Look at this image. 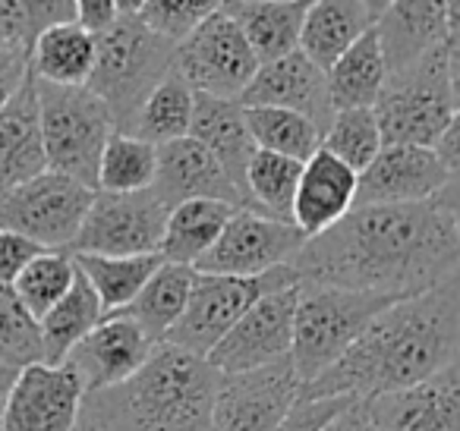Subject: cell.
<instances>
[{
	"mask_svg": "<svg viewBox=\"0 0 460 431\" xmlns=\"http://www.w3.org/2000/svg\"><path fill=\"white\" fill-rule=\"evenodd\" d=\"M290 268L300 284L416 296L460 274L457 180L413 205H363L309 236Z\"/></svg>",
	"mask_w": 460,
	"mask_h": 431,
	"instance_id": "1",
	"label": "cell"
},
{
	"mask_svg": "<svg viewBox=\"0 0 460 431\" xmlns=\"http://www.w3.org/2000/svg\"><path fill=\"white\" fill-rule=\"evenodd\" d=\"M457 353L460 274L378 312L341 359L300 384V397L376 400L457 365Z\"/></svg>",
	"mask_w": 460,
	"mask_h": 431,
	"instance_id": "2",
	"label": "cell"
},
{
	"mask_svg": "<svg viewBox=\"0 0 460 431\" xmlns=\"http://www.w3.org/2000/svg\"><path fill=\"white\" fill-rule=\"evenodd\" d=\"M217 378L208 359L158 343L127 381L85 393L79 416L102 431H211Z\"/></svg>",
	"mask_w": 460,
	"mask_h": 431,
	"instance_id": "3",
	"label": "cell"
},
{
	"mask_svg": "<svg viewBox=\"0 0 460 431\" xmlns=\"http://www.w3.org/2000/svg\"><path fill=\"white\" fill-rule=\"evenodd\" d=\"M457 45H445L385 79L382 95L372 108L385 145L432 148L435 139L457 120Z\"/></svg>",
	"mask_w": 460,
	"mask_h": 431,
	"instance_id": "4",
	"label": "cell"
},
{
	"mask_svg": "<svg viewBox=\"0 0 460 431\" xmlns=\"http://www.w3.org/2000/svg\"><path fill=\"white\" fill-rule=\"evenodd\" d=\"M171 66L173 41L152 32L139 16H117L114 26L98 35L95 66L85 89L111 110L117 133H127L136 110Z\"/></svg>",
	"mask_w": 460,
	"mask_h": 431,
	"instance_id": "5",
	"label": "cell"
},
{
	"mask_svg": "<svg viewBox=\"0 0 460 431\" xmlns=\"http://www.w3.org/2000/svg\"><path fill=\"white\" fill-rule=\"evenodd\" d=\"M391 303H397V296L300 284L290 340V365L300 384L319 378L334 359H341L344 349L366 330V324Z\"/></svg>",
	"mask_w": 460,
	"mask_h": 431,
	"instance_id": "6",
	"label": "cell"
},
{
	"mask_svg": "<svg viewBox=\"0 0 460 431\" xmlns=\"http://www.w3.org/2000/svg\"><path fill=\"white\" fill-rule=\"evenodd\" d=\"M35 95L48 171L76 180L85 189H95L98 161L108 139L117 133L111 110L85 85L66 89L35 79Z\"/></svg>",
	"mask_w": 460,
	"mask_h": 431,
	"instance_id": "7",
	"label": "cell"
},
{
	"mask_svg": "<svg viewBox=\"0 0 460 431\" xmlns=\"http://www.w3.org/2000/svg\"><path fill=\"white\" fill-rule=\"evenodd\" d=\"M294 284H300V277L290 265L256 274V277H227V274L196 271L183 315L177 318V324L167 330L161 343H171L183 353L205 359L256 299L269 296L275 290H288Z\"/></svg>",
	"mask_w": 460,
	"mask_h": 431,
	"instance_id": "8",
	"label": "cell"
},
{
	"mask_svg": "<svg viewBox=\"0 0 460 431\" xmlns=\"http://www.w3.org/2000/svg\"><path fill=\"white\" fill-rule=\"evenodd\" d=\"M171 70L190 85L192 95L240 101L256 76L259 60L252 57L237 22L221 10L173 45Z\"/></svg>",
	"mask_w": 460,
	"mask_h": 431,
	"instance_id": "9",
	"label": "cell"
},
{
	"mask_svg": "<svg viewBox=\"0 0 460 431\" xmlns=\"http://www.w3.org/2000/svg\"><path fill=\"white\" fill-rule=\"evenodd\" d=\"M92 198L95 189L45 171L0 196V230L29 236L41 249L66 252L83 227Z\"/></svg>",
	"mask_w": 460,
	"mask_h": 431,
	"instance_id": "10",
	"label": "cell"
},
{
	"mask_svg": "<svg viewBox=\"0 0 460 431\" xmlns=\"http://www.w3.org/2000/svg\"><path fill=\"white\" fill-rule=\"evenodd\" d=\"M167 208L152 189L95 192L70 255H155L164 233Z\"/></svg>",
	"mask_w": 460,
	"mask_h": 431,
	"instance_id": "11",
	"label": "cell"
},
{
	"mask_svg": "<svg viewBox=\"0 0 460 431\" xmlns=\"http://www.w3.org/2000/svg\"><path fill=\"white\" fill-rule=\"evenodd\" d=\"M309 236L290 221H275L259 211L237 208L224 224L215 246L196 261L199 274H227V277H256L290 265Z\"/></svg>",
	"mask_w": 460,
	"mask_h": 431,
	"instance_id": "12",
	"label": "cell"
},
{
	"mask_svg": "<svg viewBox=\"0 0 460 431\" xmlns=\"http://www.w3.org/2000/svg\"><path fill=\"white\" fill-rule=\"evenodd\" d=\"M300 397L290 359L217 378L211 431H275Z\"/></svg>",
	"mask_w": 460,
	"mask_h": 431,
	"instance_id": "13",
	"label": "cell"
},
{
	"mask_svg": "<svg viewBox=\"0 0 460 431\" xmlns=\"http://www.w3.org/2000/svg\"><path fill=\"white\" fill-rule=\"evenodd\" d=\"M296 293H300V284L256 299L240 315V321L217 340V347L205 356L208 365L221 374H234L290 359Z\"/></svg>",
	"mask_w": 460,
	"mask_h": 431,
	"instance_id": "14",
	"label": "cell"
},
{
	"mask_svg": "<svg viewBox=\"0 0 460 431\" xmlns=\"http://www.w3.org/2000/svg\"><path fill=\"white\" fill-rule=\"evenodd\" d=\"M83 397L76 372L64 362L20 368L0 412V431H73Z\"/></svg>",
	"mask_w": 460,
	"mask_h": 431,
	"instance_id": "15",
	"label": "cell"
},
{
	"mask_svg": "<svg viewBox=\"0 0 460 431\" xmlns=\"http://www.w3.org/2000/svg\"><path fill=\"white\" fill-rule=\"evenodd\" d=\"M451 173L432 148L416 145H385L363 173H357V198L353 208L363 205H413L438 196L451 180Z\"/></svg>",
	"mask_w": 460,
	"mask_h": 431,
	"instance_id": "16",
	"label": "cell"
},
{
	"mask_svg": "<svg viewBox=\"0 0 460 431\" xmlns=\"http://www.w3.org/2000/svg\"><path fill=\"white\" fill-rule=\"evenodd\" d=\"M155 347L158 343L148 340L139 324L120 312H111L66 353L64 365L76 372L85 393H98L139 372Z\"/></svg>",
	"mask_w": 460,
	"mask_h": 431,
	"instance_id": "17",
	"label": "cell"
},
{
	"mask_svg": "<svg viewBox=\"0 0 460 431\" xmlns=\"http://www.w3.org/2000/svg\"><path fill=\"white\" fill-rule=\"evenodd\" d=\"M366 416L376 431H460V362L413 387L366 400Z\"/></svg>",
	"mask_w": 460,
	"mask_h": 431,
	"instance_id": "18",
	"label": "cell"
},
{
	"mask_svg": "<svg viewBox=\"0 0 460 431\" xmlns=\"http://www.w3.org/2000/svg\"><path fill=\"white\" fill-rule=\"evenodd\" d=\"M243 108H284L294 114L306 117L322 136H325L328 123L334 117L332 95H328V79L325 70L303 57L300 51L288 54L281 60L262 64L240 95Z\"/></svg>",
	"mask_w": 460,
	"mask_h": 431,
	"instance_id": "19",
	"label": "cell"
},
{
	"mask_svg": "<svg viewBox=\"0 0 460 431\" xmlns=\"http://www.w3.org/2000/svg\"><path fill=\"white\" fill-rule=\"evenodd\" d=\"M372 29L378 35L388 76L407 70L438 48L457 45L460 35V29L447 20L445 0H394Z\"/></svg>",
	"mask_w": 460,
	"mask_h": 431,
	"instance_id": "20",
	"label": "cell"
},
{
	"mask_svg": "<svg viewBox=\"0 0 460 431\" xmlns=\"http://www.w3.org/2000/svg\"><path fill=\"white\" fill-rule=\"evenodd\" d=\"M152 192L164 208L192 202V198H215V202L243 208V198L221 171V164L192 136L158 145V171H155Z\"/></svg>",
	"mask_w": 460,
	"mask_h": 431,
	"instance_id": "21",
	"label": "cell"
},
{
	"mask_svg": "<svg viewBox=\"0 0 460 431\" xmlns=\"http://www.w3.org/2000/svg\"><path fill=\"white\" fill-rule=\"evenodd\" d=\"M353 198H357V173L319 148L313 158L303 161L290 224L306 236H319L353 208Z\"/></svg>",
	"mask_w": 460,
	"mask_h": 431,
	"instance_id": "22",
	"label": "cell"
},
{
	"mask_svg": "<svg viewBox=\"0 0 460 431\" xmlns=\"http://www.w3.org/2000/svg\"><path fill=\"white\" fill-rule=\"evenodd\" d=\"M190 136L217 161V164H221V171L227 173L234 189H237L240 198H243L246 167H250L252 154L259 152L250 129H246L243 104L224 101V98L196 95L192 98ZM243 208H246V202H243Z\"/></svg>",
	"mask_w": 460,
	"mask_h": 431,
	"instance_id": "23",
	"label": "cell"
},
{
	"mask_svg": "<svg viewBox=\"0 0 460 431\" xmlns=\"http://www.w3.org/2000/svg\"><path fill=\"white\" fill-rule=\"evenodd\" d=\"M45 171L39 95H35V76L29 73L20 92L0 108V196Z\"/></svg>",
	"mask_w": 460,
	"mask_h": 431,
	"instance_id": "24",
	"label": "cell"
},
{
	"mask_svg": "<svg viewBox=\"0 0 460 431\" xmlns=\"http://www.w3.org/2000/svg\"><path fill=\"white\" fill-rule=\"evenodd\" d=\"M309 0L271 4V0H227L224 13L237 22L252 57L262 64L281 60L300 48V29Z\"/></svg>",
	"mask_w": 460,
	"mask_h": 431,
	"instance_id": "25",
	"label": "cell"
},
{
	"mask_svg": "<svg viewBox=\"0 0 460 431\" xmlns=\"http://www.w3.org/2000/svg\"><path fill=\"white\" fill-rule=\"evenodd\" d=\"M366 29H372V22L366 16L363 0H309L300 29V48L296 51L313 60L319 70L328 73V66Z\"/></svg>",
	"mask_w": 460,
	"mask_h": 431,
	"instance_id": "26",
	"label": "cell"
},
{
	"mask_svg": "<svg viewBox=\"0 0 460 431\" xmlns=\"http://www.w3.org/2000/svg\"><path fill=\"white\" fill-rule=\"evenodd\" d=\"M234 211H237L234 205L215 202V198H192V202H180L167 208L158 255L171 265L196 268V261L215 246Z\"/></svg>",
	"mask_w": 460,
	"mask_h": 431,
	"instance_id": "27",
	"label": "cell"
},
{
	"mask_svg": "<svg viewBox=\"0 0 460 431\" xmlns=\"http://www.w3.org/2000/svg\"><path fill=\"white\" fill-rule=\"evenodd\" d=\"M95 48H98V35L85 32L76 22L54 26L48 32H41L32 41V48H29V73L39 83L79 89L92 76Z\"/></svg>",
	"mask_w": 460,
	"mask_h": 431,
	"instance_id": "28",
	"label": "cell"
},
{
	"mask_svg": "<svg viewBox=\"0 0 460 431\" xmlns=\"http://www.w3.org/2000/svg\"><path fill=\"white\" fill-rule=\"evenodd\" d=\"M328 95H332L334 110H353V108H376L378 95L385 89V57L378 48L376 29H366L325 73Z\"/></svg>",
	"mask_w": 460,
	"mask_h": 431,
	"instance_id": "29",
	"label": "cell"
},
{
	"mask_svg": "<svg viewBox=\"0 0 460 431\" xmlns=\"http://www.w3.org/2000/svg\"><path fill=\"white\" fill-rule=\"evenodd\" d=\"M104 318V309L98 303L95 290L89 280L79 274L73 277L70 290L39 318V334H41V362L45 365H60L73 347L95 328Z\"/></svg>",
	"mask_w": 460,
	"mask_h": 431,
	"instance_id": "30",
	"label": "cell"
},
{
	"mask_svg": "<svg viewBox=\"0 0 460 431\" xmlns=\"http://www.w3.org/2000/svg\"><path fill=\"white\" fill-rule=\"evenodd\" d=\"M192 277H196V268L161 261V268L146 280V286L136 293L133 303L127 309H120V315L139 324L152 343H161L167 330L177 324V318L183 315L186 299H190L192 290Z\"/></svg>",
	"mask_w": 460,
	"mask_h": 431,
	"instance_id": "31",
	"label": "cell"
},
{
	"mask_svg": "<svg viewBox=\"0 0 460 431\" xmlns=\"http://www.w3.org/2000/svg\"><path fill=\"white\" fill-rule=\"evenodd\" d=\"M161 255H73V265L79 268L89 286L95 290L104 315L127 309L136 293L146 286V280L161 268Z\"/></svg>",
	"mask_w": 460,
	"mask_h": 431,
	"instance_id": "32",
	"label": "cell"
},
{
	"mask_svg": "<svg viewBox=\"0 0 460 431\" xmlns=\"http://www.w3.org/2000/svg\"><path fill=\"white\" fill-rule=\"evenodd\" d=\"M192 98L196 95H192L190 85L171 70L158 85H155L152 95L142 101V108L136 110L127 133L142 142H148V145H155V148L183 139V136H190Z\"/></svg>",
	"mask_w": 460,
	"mask_h": 431,
	"instance_id": "33",
	"label": "cell"
},
{
	"mask_svg": "<svg viewBox=\"0 0 460 431\" xmlns=\"http://www.w3.org/2000/svg\"><path fill=\"white\" fill-rule=\"evenodd\" d=\"M303 164L294 158H281L271 152H256L250 158L243 177V202L250 211H259L275 221H290L296 183H300Z\"/></svg>",
	"mask_w": 460,
	"mask_h": 431,
	"instance_id": "34",
	"label": "cell"
},
{
	"mask_svg": "<svg viewBox=\"0 0 460 431\" xmlns=\"http://www.w3.org/2000/svg\"><path fill=\"white\" fill-rule=\"evenodd\" d=\"M243 120L259 152L281 154V158H294L303 164L322 148V133L294 110L243 108Z\"/></svg>",
	"mask_w": 460,
	"mask_h": 431,
	"instance_id": "35",
	"label": "cell"
},
{
	"mask_svg": "<svg viewBox=\"0 0 460 431\" xmlns=\"http://www.w3.org/2000/svg\"><path fill=\"white\" fill-rule=\"evenodd\" d=\"M158 148L129 133H114L98 161L95 192H146L155 183Z\"/></svg>",
	"mask_w": 460,
	"mask_h": 431,
	"instance_id": "36",
	"label": "cell"
},
{
	"mask_svg": "<svg viewBox=\"0 0 460 431\" xmlns=\"http://www.w3.org/2000/svg\"><path fill=\"white\" fill-rule=\"evenodd\" d=\"M382 148V129H378L372 108L334 110L332 123H328L325 136H322V152L338 158L353 173H363Z\"/></svg>",
	"mask_w": 460,
	"mask_h": 431,
	"instance_id": "37",
	"label": "cell"
},
{
	"mask_svg": "<svg viewBox=\"0 0 460 431\" xmlns=\"http://www.w3.org/2000/svg\"><path fill=\"white\" fill-rule=\"evenodd\" d=\"M73 277H76L73 255L48 249V252L35 255V259L22 268V274L13 280V293L35 318H41L66 290H70Z\"/></svg>",
	"mask_w": 460,
	"mask_h": 431,
	"instance_id": "38",
	"label": "cell"
},
{
	"mask_svg": "<svg viewBox=\"0 0 460 431\" xmlns=\"http://www.w3.org/2000/svg\"><path fill=\"white\" fill-rule=\"evenodd\" d=\"M0 362L16 372L41 362L39 318L20 303L13 286H0Z\"/></svg>",
	"mask_w": 460,
	"mask_h": 431,
	"instance_id": "39",
	"label": "cell"
},
{
	"mask_svg": "<svg viewBox=\"0 0 460 431\" xmlns=\"http://www.w3.org/2000/svg\"><path fill=\"white\" fill-rule=\"evenodd\" d=\"M224 4H227V0H146L139 10V20L146 22L152 32H158L161 39L177 45V41L186 39L199 22L221 13Z\"/></svg>",
	"mask_w": 460,
	"mask_h": 431,
	"instance_id": "40",
	"label": "cell"
},
{
	"mask_svg": "<svg viewBox=\"0 0 460 431\" xmlns=\"http://www.w3.org/2000/svg\"><path fill=\"white\" fill-rule=\"evenodd\" d=\"M353 397H296L290 412L281 418L275 431H322Z\"/></svg>",
	"mask_w": 460,
	"mask_h": 431,
	"instance_id": "41",
	"label": "cell"
},
{
	"mask_svg": "<svg viewBox=\"0 0 460 431\" xmlns=\"http://www.w3.org/2000/svg\"><path fill=\"white\" fill-rule=\"evenodd\" d=\"M26 16L29 41H35L41 32L54 26H66V22H76V10H73V0H16Z\"/></svg>",
	"mask_w": 460,
	"mask_h": 431,
	"instance_id": "42",
	"label": "cell"
},
{
	"mask_svg": "<svg viewBox=\"0 0 460 431\" xmlns=\"http://www.w3.org/2000/svg\"><path fill=\"white\" fill-rule=\"evenodd\" d=\"M41 252H48V249L35 246L29 236L13 233V230H0V286H13L22 268Z\"/></svg>",
	"mask_w": 460,
	"mask_h": 431,
	"instance_id": "43",
	"label": "cell"
},
{
	"mask_svg": "<svg viewBox=\"0 0 460 431\" xmlns=\"http://www.w3.org/2000/svg\"><path fill=\"white\" fill-rule=\"evenodd\" d=\"M26 16H22L16 0H0V51H29Z\"/></svg>",
	"mask_w": 460,
	"mask_h": 431,
	"instance_id": "44",
	"label": "cell"
},
{
	"mask_svg": "<svg viewBox=\"0 0 460 431\" xmlns=\"http://www.w3.org/2000/svg\"><path fill=\"white\" fill-rule=\"evenodd\" d=\"M73 10H76V26H83L92 35L108 32L120 16L114 0H73Z\"/></svg>",
	"mask_w": 460,
	"mask_h": 431,
	"instance_id": "45",
	"label": "cell"
},
{
	"mask_svg": "<svg viewBox=\"0 0 460 431\" xmlns=\"http://www.w3.org/2000/svg\"><path fill=\"white\" fill-rule=\"evenodd\" d=\"M29 76V51H0V108L20 92Z\"/></svg>",
	"mask_w": 460,
	"mask_h": 431,
	"instance_id": "46",
	"label": "cell"
},
{
	"mask_svg": "<svg viewBox=\"0 0 460 431\" xmlns=\"http://www.w3.org/2000/svg\"><path fill=\"white\" fill-rule=\"evenodd\" d=\"M457 139H460V120H454L451 127L445 129V133L435 139L432 152L435 158L441 161V164L447 167L451 173H460V148H457Z\"/></svg>",
	"mask_w": 460,
	"mask_h": 431,
	"instance_id": "47",
	"label": "cell"
},
{
	"mask_svg": "<svg viewBox=\"0 0 460 431\" xmlns=\"http://www.w3.org/2000/svg\"><path fill=\"white\" fill-rule=\"evenodd\" d=\"M363 422H366V400H353V403L344 406L322 431H357Z\"/></svg>",
	"mask_w": 460,
	"mask_h": 431,
	"instance_id": "48",
	"label": "cell"
},
{
	"mask_svg": "<svg viewBox=\"0 0 460 431\" xmlns=\"http://www.w3.org/2000/svg\"><path fill=\"white\" fill-rule=\"evenodd\" d=\"M16 374H20L16 368H10V365H4V362H0V412H4V403H7L10 387H13Z\"/></svg>",
	"mask_w": 460,
	"mask_h": 431,
	"instance_id": "49",
	"label": "cell"
},
{
	"mask_svg": "<svg viewBox=\"0 0 460 431\" xmlns=\"http://www.w3.org/2000/svg\"><path fill=\"white\" fill-rule=\"evenodd\" d=\"M391 4H394V0H363V7H366V16H369V22H372V26H376V20H378V16L385 13V10L391 7Z\"/></svg>",
	"mask_w": 460,
	"mask_h": 431,
	"instance_id": "50",
	"label": "cell"
},
{
	"mask_svg": "<svg viewBox=\"0 0 460 431\" xmlns=\"http://www.w3.org/2000/svg\"><path fill=\"white\" fill-rule=\"evenodd\" d=\"M142 4H146V0H114V7L120 16H139Z\"/></svg>",
	"mask_w": 460,
	"mask_h": 431,
	"instance_id": "51",
	"label": "cell"
},
{
	"mask_svg": "<svg viewBox=\"0 0 460 431\" xmlns=\"http://www.w3.org/2000/svg\"><path fill=\"white\" fill-rule=\"evenodd\" d=\"M73 431H102V428H98V425H92L89 418L79 416V422H76V428H73Z\"/></svg>",
	"mask_w": 460,
	"mask_h": 431,
	"instance_id": "52",
	"label": "cell"
},
{
	"mask_svg": "<svg viewBox=\"0 0 460 431\" xmlns=\"http://www.w3.org/2000/svg\"><path fill=\"white\" fill-rule=\"evenodd\" d=\"M357 431H376V428H372V425H369V416H366V422L363 425H359V428Z\"/></svg>",
	"mask_w": 460,
	"mask_h": 431,
	"instance_id": "53",
	"label": "cell"
},
{
	"mask_svg": "<svg viewBox=\"0 0 460 431\" xmlns=\"http://www.w3.org/2000/svg\"><path fill=\"white\" fill-rule=\"evenodd\" d=\"M271 4H294V0H271Z\"/></svg>",
	"mask_w": 460,
	"mask_h": 431,
	"instance_id": "54",
	"label": "cell"
}]
</instances>
